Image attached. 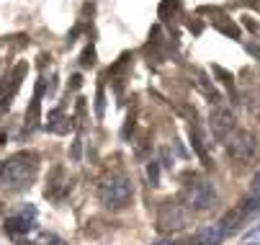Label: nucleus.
I'll return each instance as SVG.
<instances>
[{
  "label": "nucleus",
  "mask_w": 260,
  "mask_h": 245,
  "mask_svg": "<svg viewBox=\"0 0 260 245\" xmlns=\"http://www.w3.org/2000/svg\"><path fill=\"white\" fill-rule=\"evenodd\" d=\"M83 65H85V67L95 65V49H93V47H88V49L83 52Z\"/></svg>",
  "instance_id": "ddd939ff"
},
{
  "label": "nucleus",
  "mask_w": 260,
  "mask_h": 245,
  "mask_svg": "<svg viewBox=\"0 0 260 245\" xmlns=\"http://www.w3.org/2000/svg\"><path fill=\"white\" fill-rule=\"evenodd\" d=\"M211 132L216 139H227L235 132V114L227 106H216L211 111Z\"/></svg>",
  "instance_id": "423d86ee"
},
{
  "label": "nucleus",
  "mask_w": 260,
  "mask_h": 245,
  "mask_svg": "<svg viewBox=\"0 0 260 245\" xmlns=\"http://www.w3.org/2000/svg\"><path fill=\"white\" fill-rule=\"evenodd\" d=\"M31 217H34V212H28L26 217H11V220L6 222V230L13 232V235H18V232H28V230L34 227Z\"/></svg>",
  "instance_id": "9b49d317"
},
{
  "label": "nucleus",
  "mask_w": 260,
  "mask_h": 245,
  "mask_svg": "<svg viewBox=\"0 0 260 245\" xmlns=\"http://www.w3.org/2000/svg\"><path fill=\"white\" fill-rule=\"evenodd\" d=\"M36 170H39V158H36V152H28V150L16 152L0 165V183L6 189H13V191L28 189L36 178Z\"/></svg>",
  "instance_id": "f257e3e1"
},
{
  "label": "nucleus",
  "mask_w": 260,
  "mask_h": 245,
  "mask_svg": "<svg viewBox=\"0 0 260 245\" xmlns=\"http://www.w3.org/2000/svg\"><path fill=\"white\" fill-rule=\"evenodd\" d=\"M152 245H175L173 240H157V242H152Z\"/></svg>",
  "instance_id": "f3484780"
},
{
  "label": "nucleus",
  "mask_w": 260,
  "mask_h": 245,
  "mask_svg": "<svg viewBox=\"0 0 260 245\" xmlns=\"http://www.w3.org/2000/svg\"><path fill=\"white\" fill-rule=\"evenodd\" d=\"M214 13H216V26H219V31H224V34H230L232 39H237V37H240V28H237L235 23H230L224 13H219V11H214Z\"/></svg>",
  "instance_id": "f8f14e48"
},
{
  "label": "nucleus",
  "mask_w": 260,
  "mask_h": 245,
  "mask_svg": "<svg viewBox=\"0 0 260 245\" xmlns=\"http://www.w3.org/2000/svg\"><path fill=\"white\" fill-rule=\"evenodd\" d=\"M98 101H95V114H98V119L103 116V85H98V96H95Z\"/></svg>",
  "instance_id": "4468645a"
},
{
  "label": "nucleus",
  "mask_w": 260,
  "mask_h": 245,
  "mask_svg": "<svg viewBox=\"0 0 260 245\" xmlns=\"http://www.w3.org/2000/svg\"><path fill=\"white\" fill-rule=\"evenodd\" d=\"M252 191H257V194H260V170L255 173V178H252Z\"/></svg>",
  "instance_id": "2eb2a0df"
},
{
  "label": "nucleus",
  "mask_w": 260,
  "mask_h": 245,
  "mask_svg": "<svg viewBox=\"0 0 260 245\" xmlns=\"http://www.w3.org/2000/svg\"><path fill=\"white\" fill-rule=\"evenodd\" d=\"M245 220H247V212H245L242 206H237V209H232V212L224 215V220L219 222V227L224 230V235H230V232H237V230L242 227Z\"/></svg>",
  "instance_id": "1a4fd4ad"
},
{
  "label": "nucleus",
  "mask_w": 260,
  "mask_h": 245,
  "mask_svg": "<svg viewBox=\"0 0 260 245\" xmlns=\"http://www.w3.org/2000/svg\"><path fill=\"white\" fill-rule=\"evenodd\" d=\"M188 220H191V209L185 204H180V201H173V199L162 201L160 212H157V227L162 232L183 230L185 225H188Z\"/></svg>",
  "instance_id": "7ed1b4c3"
},
{
  "label": "nucleus",
  "mask_w": 260,
  "mask_h": 245,
  "mask_svg": "<svg viewBox=\"0 0 260 245\" xmlns=\"http://www.w3.org/2000/svg\"><path fill=\"white\" fill-rule=\"evenodd\" d=\"M183 201L191 212H206V209H211L214 201H216V191L206 181H193L183 189Z\"/></svg>",
  "instance_id": "20e7f679"
},
{
  "label": "nucleus",
  "mask_w": 260,
  "mask_h": 245,
  "mask_svg": "<svg viewBox=\"0 0 260 245\" xmlns=\"http://www.w3.org/2000/svg\"><path fill=\"white\" fill-rule=\"evenodd\" d=\"M230 155L237 160V163H250L257 152V142L250 132H235L230 137V145H227Z\"/></svg>",
  "instance_id": "39448f33"
},
{
  "label": "nucleus",
  "mask_w": 260,
  "mask_h": 245,
  "mask_svg": "<svg viewBox=\"0 0 260 245\" xmlns=\"http://www.w3.org/2000/svg\"><path fill=\"white\" fill-rule=\"evenodd\" d=\"M150 178H152V183L157 181V165H152V168H150Z\"/></svg>",
  "instance_id": "dca6fc26"
},
{
  "label": "nucleus",
  "mask_w": 260,
  "mask_h": 245,
  "mask_svg": "<svg viewBox=\"0 0 260 245\" xmlns=\"http://www.w3.org/2000/svg\"><path fill=\"white\" fill-rule=\"evenodd\" d=\"M42 93H44V80L36 83V93L31 98V106L26 111V132H34L39 127V114H42Z\"/></svg>",
  "instance_id": "0eeeda50"
},
{
  "label": "nucleus",
  "mask_w": 260,
  "mask_h": 245,
  "mask_svg": "<svg viewBox=\"0 0 260 245\" xmlns=\"http://www.w3.org/2000/svg\"><path fill=\"white\" fill-rule=\"evenodd\" d=\"M224 240V230L219 225H209V227H201L196 235H193V242L196 245H219Z\"/></svg>",
  "instance_id": "6e6552de"
},
{
  "label": "nucleus",
  "mask_w": 260,
  "mask_h": 245,
  "mask_svg": "<svg viewBox=\"0 0 260 245\" xmlns=\"http://www.w3.org/2000/svg\"><path fill=\"white\" fill-rule=\"evenodd\" d=\"M47 127L54 134H64V132H70V119H64L62 109H54V111H49V124Z\"/></svg>",
  "instance_id": "9d476101"
},
{
  "label": "nucleus",
  "mask_w": 260,
  "mask_h": 245,
  "mask_svg": "<svg viewBox=\"0 0 260 245\" xmlns=\"http://www.w3.org/2000/svg\"><path fill=\"white\" fill-rule=\"evenodd\" d=\"M132 194H134V189H132V181L126 176H111L101 186V201H103V206L106 209H114V212L129 206Z\"/></svg>",
  "instance_id": "f03ea898"
}]
</instances>
